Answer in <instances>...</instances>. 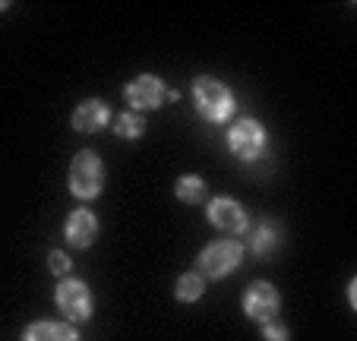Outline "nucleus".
Segmentation results:
<instances>
[{"instance_id":"nucleus-1","label":"nucleus","mask_w":357,"mask_h":341,"mask_svg":"<svg viewBox=\"0 0 357 341\" xmlns=\"http://www.w3.org/2000/svg\"><path fill=\"white\" fill-rule=\"evenodd\" d=\"M193 105L196 111L212 123H225L234 114V95L225 82L212 79V76H199L193 82Z\"/></svg>"},{"instance_id":"nucleus-2","label":"nucleus","mask_w":357,"mask_h":341,"mask_svg":"<svg viewBox=\"0 0 357 341\" xmlns=\"http://www.w3.org/2000/svg\"><path fill=\"white\" fill-rule=\"evenodd\" d=\"M105 183V165L92 149H82L70 161V193L79 199H95Z\"/></svg>"},{"instance_id":"nucleus-3","label":"nucleus","mask_w":357,"mask_h":341,"mask_svg":"<svg viewBox=\"0 0 357 341\" xmlns=\"http://www.w3.org/2000/svg\"><path fill=\"white\" fill-rule=\"evenodd\" d=\"M241 259H243V247L237 241H215L199 253L196 266H199V272L206 278H225V275H231L241 266Z\"/></svg>"},{"instance_id":"nucleus-4","label":"nucleus","mask_w":357,"mask_h":341,"mask_svg":"<svg viewBox=\"0 0 357 341\" xmlns=\"http://www.w3.org/2000/svg\"><path fill=\"white\" fill-rule=\"evenodd\" d=\"M228 149L241 161H257L259 155L266 152V130H263V123L250 121V117L237 121L234 127H231V133H228Z\"/></svg>"},{"instance_id":"nucleus-5","label":"nucleus","mask_w":357,"mask_h":341,"mask_svg":"<svg viewBox=\"0 0 357 341\" xmlns=\"http://www.w3.org/2000/svg\"><path fill=\"white\" fill-rule=\"evenodd\" d=\"M57 307L70 322H82L92 313V294H89L86 281L79 278H63L57 288Z\"/></svg>"},{"instance_id":"nucleus-6","label":"nucleus","mask_w":357,"mask_h":341,"mask_svg":"<svg viewBox=\"0 0 357 341\" xmlns=\"http://www.w3.org/2000/svg\"><path fill=\"white\" fill-rule=\"evenodd\" d=\"M278 291L272 288L269 281H253L243 294V313L250 316L253 322H272L278 316Z\"/></svg>"},{"instance_id":"nucleus-7","label":"nucleus","mask_w":357,"mask_h":341,"mask_svg":"<svg viewBox=\"0 0 357 341\" xmlns=\"http://www.w3.org/2000/svg\"><path fill=\"white\" fill-rule=\"evenodd\" d=\"M165 92H168V86H165L158 76H149V73L136 76V79L123 89V95H127L133 111H152V107H158L165 101Z\"/></svg>"},{"instance_id":"nucleus-8","label":"nucleus","mask_w":357,"mask_h":341,"mask_svg":"<svg viewBox=\"0 0 357 341\" xmlns=\"http://www.w3.org/2000/svg\"><path fill=\"white\" fill-rule=\"evenodd\" d=\"M209 221L222 231H231V234L247 231V215H243L241 202H234L231 196H218L209 202Z\"/></svg>"},{"instance_id":"nucleus-9","label":"nucleus","mask_w":357,"mask_h":341,"mask_svg":"<svg viewBox=\"0 0 357 341\" xmlns=\"http://www.w3.org/2000/svg\"><path fill=\"white\" fill-rule=\"evenodd\" d=\"M63 234H67L70 247L86 250V247H92L95 237H98V221H95V215L89 212V209H76V212H70L67 225H63Z\"/></svg>"},{"instance_id":"nucleus-10","label":"nucleus","mask_w":357,"mask_h":341,"mask_svg":"<svg viewBox=\"0 0 357 341\" xmlns=\"http://www.w3.org/2000/svg\"><path fill=\"white\" fill-rule=\"evenodd\" d=\"M108 121H111L108 105L98 98H89L73 111V121L70 123H73L76 133H98V130L108 127Z\"/></svg>"},{"instance_id":"nucleus-11","label":"nucleus","mask_w":357,"mask_h":341,"mask_svg":"<svg viewBox=\"0 0 357 341\" xmlns=\"http://www.w3.org/2000/svg\"><path fill=\"white\" fill-rule=\"evenodd\" d=\"M22 341H79L70 322H32L22 332Z\"/></svg>"},{"instance_id":"nucleus-12","label":"nucleus","mask_w":357,"mask_h":341,"mask_svg":"<svg viewBox=\"0 0 357 341\" xmlns=\"http://www.w3.org/2000/svg\"><path fill=\"white\" fill-rule=\"evenodd\" d=\"M282 243V234H278V227L272 221H259L257 231H253V253L257 256H269L278 250Z\"/></svg>"},{"instance_id":"nucleus-13","label":"nucleus","mask_w":357,"mask_h":341,"mask_svg":"<svg viewBox=\"0 0 357 341\" xmlns=\"http://www.w3.org/2000/svg\"><path fill=\"white\" fill-rule=\"evenodd\" d=\"M202 291H206L202 275L199 272H187V275H181V278H177L174 294H177V301H181V303H193V301H199V297H202Z\"/></svg>"},{"instance_id":"nucleus-14","label":"nucleus","mask_w":357,"mask_h":341,"mask_svg":"<svg viewBox=\"0 0 357 341\" xmlns=\"http://www.w3.org/2000/svg\"><path fill=\"white\" fill-rule=\"evenodd\" d=\"M174 193H177V199H181V202L196 206V202L206 199V181H202V177H196V174H187V177H181V181H177Z\"/></svg>"},{"instance_id":"nucleus-15","label":"nucleus","mask_w":357,"mask_h":341,"mask_svg":"<svg viewBox=\"0 0 357 341\" xmlns=\"http://www.w3.org/2000/svg\"><path fill=\"white\" fill-rule=\"evenodd\" d=\"M114 133L121 136V139H139V136L146 133V117H142V114H136V111L121 114V117H117V123H114Z\"/></svg>"},{"instance_id":"nucleus-16","label":"nucleus","mask_w":357,"mask_h":341,"mask_svg":"<svg viewBox=\"0 0 357 341\" xmlns=\"http://www.w3.org/2000/svg\"><path fill=\"white\" fill-rule=\"evenodd\" d=\"M47 268L54 275H67L70 272V256L63 253V250H54V253L47 256Z\"/></svg>"},{"instance_id":"nucleus-17","label":"nucleus","mask_w":357,"mask_h":341,"mask_svg":"<svg viewBox=\"0 0 357 341\" xmlns=\"http://www.w3.org/2000/svg\"><path fill=\"white\" fill-rule=\"evenodd\" d=\"M263 338L266 341H288V328H284L282 322L272 319V322H266L263 326Z\"/></svg>"},{"instance_id":"nucleus-18","label":"nucleus","mask_w":357,"mask_h":341,"mask_svg":"<svg viewBox=\"0 0 357 341\" xmlns=\"http://www.w3.org/2000/svg\"><path fill=\"white\" fill-rule=\"evenodd\" d=\"M0 10H7V3H0Z\"/></svg>"}]
</instances>
